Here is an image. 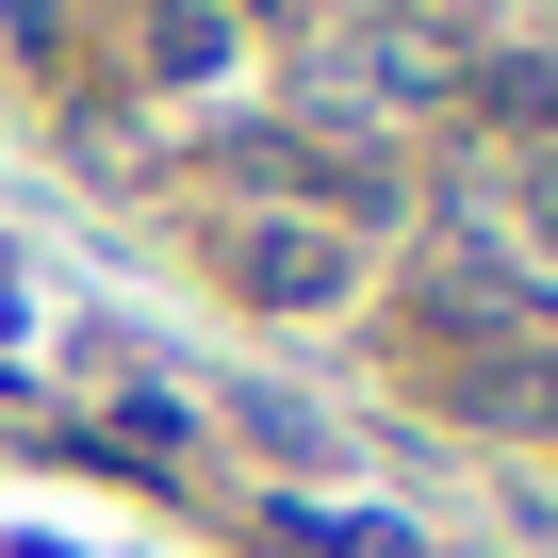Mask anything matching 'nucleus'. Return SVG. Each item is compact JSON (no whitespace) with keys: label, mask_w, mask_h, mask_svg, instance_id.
Segmentation results:
<instances>
[{"label":"nucleus","mask_w":558,"mask_h":558,"mask_svg":"<svg viewBox=\"0 0 558 558\" xmlns=\"http://www.w3.org/2000/svg\"><path fill=\"white\" fill-rule=\"evenodd\" d=\"M230 279H246L263 313H345V296H362V246H345L329 214H246Z\"/></svg>","instance_id":"nucleus-1"},{"label":"nucleus","mask_w":558,"mask_h":558,"mask_svg":"<svg viewBox=\"0 0 558 558\" xmlns=\"http://www.w3.org/2000/svg\"><path fill=\"white\" fill-rule=\"evenodd\" d=\"M148 66L165 83H214L230 66V17H214V0H165V17H148Z\"/></svg>","instance_id":"nucleus-2"},{"label":"nucleus","mask_w":558,"mask_h":558,"mask_svg":"<svg viewBox=\"0 0 558 558\" xmlns=\"http://www.w3.org/2000/svg\"><path fill=\"white\" fill-rule=\"evenodd\" d=\"M296 558H411L395 525H329V509H296Z\"/></svg>","instance_id":"nucleus-3"},{"label":"nucleus","mask_w":558,"mask_h":558,"mask_svg":"<svg viewBox=\"0 0 558 558\" xmlns=\"http://www.w3.org/2000/svg\"><path fill=\"white\" fill-rule=\"evenodd\" d=\"M525 230H542V263H558V148H525Z\"/></svg>","instance_id":"nucleus-4"}]
</instances>
